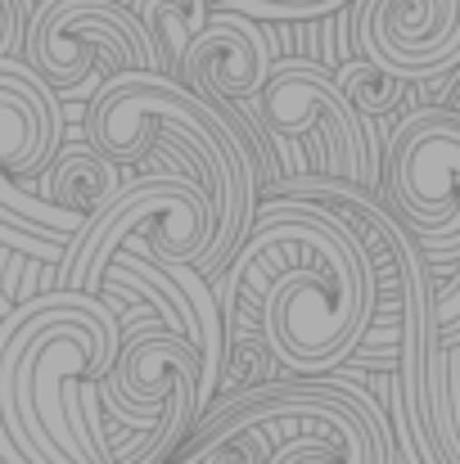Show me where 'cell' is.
<instances>
[{"label": "cell", "mask_w": 460, "mask_h": 464, "mask_svg": "<svg viewBox=\"0 0 460 464\" xmlns=\"http://www.w3.org/2000/svg\"><path fill=\"white\" fill-rule=\"evenodd\" d=\"M217 303L226 334L235 324L258 329L276 365L303 379L343 365L366 343L379 276L338 212L271 198L217 280Z\"/></svg>", "instance_id": "1"}, {"label": "cell", "mask_w": 460, "mask_h": 464, "mask_svg": "<svg viewBox=\"0 0 460 464\" xmlns=\"http://www.w3.org/2000/svg\"><path fill=\"white\" fill-rule=\"evenodd\" d=\"M86 145L127 167L153 150V171H190L217 203V239L199 266L221 280L258 217V158L240 127L167 72H118L86 104Z\"/></svg>", "instance_id": "2"}, {"label": "cell", "mask_w": 460, "mask_h": 464, "mask_svg": "<svg viewBox=\"0 0 460 464\" xmlns=\"http://www.w3.org/2000/svg\"><path fill=\"white\" fill-rule=\"evenodd\" d=\"M244 424L271 429L276 451L267 464H393V429L379 401L352 379H299V383L244 388L226 397V406H212L190 442Z\"/></svg>", "instance_id": "3"}, {"label": "cell", "mask_w": 460, "mask_h": 464, "mask_svg": "<svg viewBox=\"0 0 460 464\" xmlns=\"http://www.w3.org/2000/svg\"><path fill=\"white\" fill-rule=\"evenodd\" d=\"M217 239V203L190 171H150L127 180L122 194L77 235L59 257V289L104 294L113 257L127 248L158 266H203Z\"/></svg>", "instance_id": "4"}, {"label": "cell", "mask_w": 460, "mask_h": 464, "mask_svg": "<svg viewBox=\"0 0 460 464\" xmlns=\"http://www.w3.org/2000/svg\"><path fill=\"white\" fill-rule=\"evenodd\" d=\"M64 150V104L27 59H0V244L18 257L54 262L86 235L91 217L27 189L23 176H45Z\"/></svg>", "instance_id": "5"}, {"label": "cell", "mask_w": 460, "mask_h": 464, "mask_svg": "<svg viewBox=\"0 0 460 464\" xmlns=\"http://www.w3.org/2000/svg\"><path fill=\"white\" fill-rule=\"evenodd\" d=\"M388 194L411 230L443 244L460 239V118L452 109H416L393 131ZM434 338L460 347V266L434 289Z\"/></svg>", "instance_id": "6"}, {"label": "cell", "mask_w": 460, "mask_h": 464, "mask_svg": "<svg viewBox=\"0 0 460 464\" xmlns=\"http://www.w3.org/2000/svg\"><path fill=\"white\" fill-rule=\"evenodd\" d=\"M23 59L54 86V95H86L95 63L109 77L158 72V54L132 0H45L27 27Z\"/></svg>", "instance_id": "7"}, {"label": "cell", "mask_w": 460, "mask_h": 464, "mask_svg": "<svg viewBox=\"0 0 460 464\" xmlns=\"http://www.w3.org/2000/svg\"><path fill=\"white\" fill-rule=\"evenodd\" d=\"M253 118L280 140L316 136L325 150V176L375 189V150L366 140L370 122L357 118L338 77L325 63L276 59L262 95L253 100Z\"/></svg>", "instance_id": "8"}, {"label": "cell", "mask_w": 460, "mask_h": 464, "mask_svg": "<svg viewBox=\"0 0 460 464\" xmlns=\"http://www.w3.org/2000/svg\"><path fill=\"white\" fill-rule=\"evenodd\" d=\"M361 59L416 82H443L460 63V0H357Z\"/></svg>", "instance_id": "9"}, {"label": "cell", "mask_w": 460, "mask_h": 464, "mask_svg": "<svg viewBox=\"0 0 460 464\" xmlns=\"http://www.w3.org/2000/svg\"><path fill=\"white\" fill-rule=\"evenodd\" d=\"M271 68H276L271 32L258 18L212 14L208 27L190 41L176 82H185L199 100H208L212 109H221V104L258 100L262 86H267V77H271Z\"/></svg>", "instance_id": "10"}, {"label": "cell", "mask_w": 460, "mask_h": 464, "mask_svg": "<svg viewBox=\"0 0 460 464\" xmlns=\"http://www.w3.org/2000/svg\"><path fill=\"white\" fill-rule=\"evenodd\" d=\"M122 176H118V162L91 150V145H77V150H59L54 167L45 171L41 180V194L68 212H82V217H100L118 194H122Z\"/></svg>", "instance_id": "11"}, {"label": "cell", "mask_w": 460, "mask_h": 464, "mask_svg": "<svg viewBox=\"0 0 460 464\" xmlns=\"http://www.w3.org/2000/svg\"><path fill=\"white\" fill-rule=\"evenodd\" d=\"M136 18L145 23L153 41V54H158V72L176 77L181 63H185V50L190 41L208 27V0H132Z\"/></svg>", "instance_id": "12"}, {"label": "cell", "mask_w": 460, "mask_h": 464, "mask_svg": "<svg viewBox=\"0 0 460 464\" xmlns=\"http://www.w3.org/2000/svg\"><path fill=\"white\" fill-rule=\"evenodd\" d=\"M338 86H343V95H347V104L357 109V118L361 122H375V118H384V113H393L402 100H406V82L402 77H393V72H384V68H375L370 59H347L338 72Z\"/></svg>", "instance_id": "13"}, {"label": "cell", "mask_w": 460, "mask_h": 464, "mask_svg": "<svg viewBox=\"0 0 460 464\" xmlns=\"http://www.w3.org/2000/svg\"><path fill=\"white\" fill-rule=\"evenodd\" d=\"M217 14H244V18H320V14H334L352 0H208Z\"/></svg>", "instance_id": "14"}, {"label": "cell", "mask_w": 460, "mask_h": 464, "mask_svg": "<svg viewBox=\"0 0 460 464\" xmlns=\"http://www.w3.org/2000/svg\"><path fill=\"white\" fill-rule=\"evenodd\" d=\"M45 0H0V59H23L27 27Z\"/></svg>", "instance_id": "15"}, {"label": "cell", "mask_w": 460, "mask_h": 464, "mask_svg": "<svg viewBox=\"0 0 460 464\" xmlns=\"http://www.w3.org/2000/svg\"><path fill=\"white\" fill-rule=\"evenodd\" d=\"M0 464H5V460H0Z\"/></svg>", "instance_id": "16"}]
</instances>
